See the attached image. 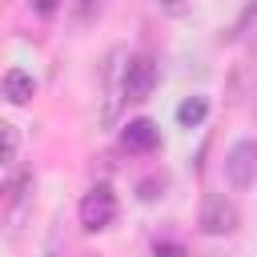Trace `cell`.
<instances>
[{
	"mask_svg": "<svg viewBox=\"0 0 257 257\" xmlns=\"http://www.w3.org/2000/svg\"><path fill=\"white\" fill-rule=\"evenodd\" d=\"M153 88H157V64H153V56L149 52L128 56L124 60V72H120V100L141 104V100L153 96Z\"/></svg>",
	"mask_w": 257,
	"mask_h": 257,
	"instance_id": "6da1fadb",
	"label": "cell"
},
{
	"mask_svg": "<svg viewBox=\"0 0 257 257\" xmlns=\"http://www.w3.org/2000/svg\"><path fill=\"white\" fill-rule=\"evenodd\" d=\"M197 225H201L205 237H229L241 225V213H237V205L225 193H205L201 213H197Z\"/></svg>",
	"mask_w": 257,
	"mask_h": 257,
	"instance_id": "7a4b0ae2",
	"label": "cell"
},
{
	"mask_svg": "<svg viewBox=\"0 0 257 257\" xmlns=\"http://www.w3.org/2000/svg\"><path fill=\"white\" fill-rule=\"evenodd\" d=\"M116 221V193L108 189V185H92L88 193H84V201H80V225L88 229V233H100V229H108Z\"/></svg>",
	"mask_w": 257,
	"mask_h": 257,
	"instance_id": "3957f363",
	"label": "cell"
},
{
	"mask_svg": "<svg viewBox=\"0 0 257 257\" xmlns=\"http://www.w3.org/2000/svg\"><path fill=\"white\" fill-rule=\"evenodd\" d=\"M225 177L233 189H249L257 181V137H241L225 153Z\"/></svg>",
	"mask_w": 257,
	"mask_h": 257,
	"instance_id": "277c9868",
	"label": "cell"
},
{
	"mask_svg": "<svg viewBox=\"0 0 257 257\" xmlns=\"http://www.w3.org/2000/svg\"><path fill=\"white\" fill-rule=\"evenodd\" d=\"M120 141H124L128 153H153V149H161V128H157L149 116H137V120L124 124Z\"/></svg>",
	"mask_w": 257,
	"mask_h": 257,
	"instance_id": "5b68a950",
	"label": "cell"
},
{
	"mask_svg": "<svg viewBox=\"0 0 257 257\" xmlns=\"http://www.w3.org/2000/svg\"><path fill=\"white\" fill-rule=\"evenodd\" d=\"M0 88H4V96H8L12 104H28L32 92H36V80H32L24 68H8L4 80H0Z\"/></svg>",
	"mask_w": 257,
	"mask_h": 257,
	"instance_id": "8992f818",
	"label": "cell"
},
{
	"mask_svg": "<svg viewBox=\"0 0 257 257\" xmlns=\"http://www.w3.org/2000/svg\"><path fill=\"white\" fill-rule=\"evenodd\" d=\"M205 116H209V100H205V96H189V100L177 104V120H181L185 128H197Z\"/></svg>",
	"mask_w": 257,
	"mask_h": 257,
	"instance_id": "52a82bcc",
	"label": "cell"
},
{
	"mask_svg": "<svg viewBox=\"0 0 257 257\" xmlns=\"http://www.w3.org/2000/svg\"><path fill=\"white\" fill-rule=\"evenodd\" d=\"M28 193H32V181L24 177V181H20V189H16L12 213H8V229H12V233H20V225H24V217H28Z\"/></svg>",
	"mask_w": 257,
	"mask_h": 257,
	"instance_id": "ba28073f",
	"label": "cell"
},
{
	"mask_svg": "<svg viewBox=\"0 0 257 257\" xmlns=\"http://www.w3.org/2000/svg\"><path fill=\"white\" fill-rule=\"evenodd\" d=\"M44 257H64V241H60V229H56V225L48 229V241H44Z\"/></svg>",
	"mask_w": 257,
	"mask_h": 257,
	"instance_id": "9c48e42d",
	"label": "cell"
},
{
	"mask_svg": "<svg viewBox=\"0 0 257 257\" xmlns=\"http://www.w3.org/2000/svg\"><path fill=\"white\" fill-rule=\"evenodd\" d=\"M153 257H185V249L173 245V241H157V245H153Z\"/></svg>",
	"mask_w": 257,
	"mask_h": 257,
	"instance_id": "30bf717a",
	"label": "cell"
},
{
	"mask_svg": "<svg viewBox=\"0 0 257 257\" xmlns=\"http://www.w3.org/2000/svg\"><path fill=\"white\" fill-rule=\"evenodd\" d=\"M60 4H64V0H32V8H36L40 16H52V12L60 8Z\"/></svg>",
	"mask_w": 257,
	"mask_h": 257,
	"instance_id": "8fae6325",
	"label": "cell"
},
{
	"mask_svg": "<svg viewBox=\"0 0 257 257\" xmlns=\"http://www.w3.org/2000/svg\"><path fill=\"white\" fill-rule=\"evenodd\" d=\"M8 161H12V137L0 141V165H8Z\"/></svg>",
	"mask_w": 257,
	"mask_h": 257,
	"instance_id": "7c38bea8",
	"label": "cell"
}]
</instances>
